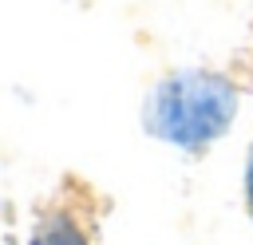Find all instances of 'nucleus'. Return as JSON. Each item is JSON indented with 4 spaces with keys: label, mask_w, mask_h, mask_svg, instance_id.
I'll return each instance as SVG.
<instances>
[{
    "label": "nucleus",
    "mask_w": 253,
    "mask_h": 245,
    "mask_svg": "<svg viewBox=\"0 0 253 245\" xmlns=\"http://www.w3.org/2000/svg\"><path fill=\"white\" fill-rule=\"evenodd\" d=\"M237 115V91L229 79L210 71H190L178 79H166L150 107V126L186 150L210 146L229 130Z\"/></svg>",
    "instance_id": "1"
},
{
    "label": "nucleus",
    "mask_w": 253,
    "mask_h": 245,
    "mask_svg": "<svg viewBox=\"0 0 253 245\" xmlns=\"http://www.w3.org/2000/svg\"><path fill=\"white\" fill-rule=\"evenodd\" d=\"M245 198H249V217H253V150H249V166H245Z\"/></svg>",
    "instance_id": "2"
}]
</instances>
